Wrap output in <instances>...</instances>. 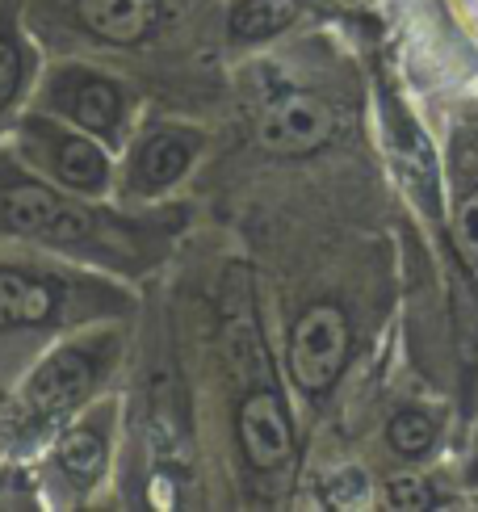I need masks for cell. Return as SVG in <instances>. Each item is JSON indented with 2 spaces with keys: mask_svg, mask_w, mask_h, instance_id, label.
<instances>
[{
  "mask_svg": "<svg viewBox=\"0 0 478 512\" xmlns=\"http://www.w3.org/2000/svg\"><path fill=\"white\" fill-rule=\"evenodd\" d=\"M59 307H63V290L47 273L0 265V332L42 328L59 315Z\"/></svg>",
  "mask_w": 478,
  "mask_h": 512,
  "instance_id": "obj_9",
  "label": "cell"
},
{
  "mask_svg": "<svg viewBox=\"0 0 478 512\" xmlns=\"http://www.w3.org/2000/svg\"><path fill=\"white\" fill-rule=\"evenodd\" d=\"M21 72H26V63H21V47H17V34L9 26H0V110L17 97L21 89Z\"/></svg>",
  "mask_w": 478,
  "mask_h": 512,
  "instance_id": "obj_14",
  "label": "cell"
},
{
  "mask_svg": "<svg viewBox=\"0 0 478 512\" xmlns=\"http://www.w3.org/2000/svg\"><path fill=\"white\" fill-rule=\"evenodd\" d=\"M298 17V0H239L227 17L235 42H265Z\"/></svg>",
  "mask_w": 478,
  "mask_h": 512,
  "instance_id": "obj_12",
  "label": "cell"
},
{
  "mask_svg": "<svg viewBox=\"0 0 478 512\" xmlns=\"http://www.w3.org/2000/svg\"><path fill=\"white\" fill-rule=\"evenodd\" d=\"M76 17L84 30L105 42H139L151 30V5L147 0H76Z\"/></svg>",
  "mask_w": 478,
  "mask_h": 512,
  "instance_id": "obj_11",
  "label": "cell"
},
{
  "mask_svg": "<svg viewBox=\"0 0 478 512\" xmlns=\"http://www.w3.org/2000/svg\"><path fill=\"white\" fill-rule=\"evenodd\" d=\"M458 244H462V252H466L470 269L478 273V194L466 198L462 210H458Z\"/></svg>",
  "mask_w": 478,
  "mask_h": 512,
  "instance_id": "obj_16",
  "label": "cell"
},
{
  "mask_svg": "<svg viewBox=\"0 0 478 512\" xmlns=\"http://www.w3.org/2000/svg\"><path fill=\"white\" fill-rule=\"evenodd\" d=\"M21 152L30 156V164L38 168L51 185L68 189L80 198H97L110 189V156L97 143V135L80 131V126L63 122L55 114H30L21 122Z\"/></svg>",
  "mask_w": 478,
  "mask_h": 512,
  "instance_id": "obj_1",
  "label": "cell"
},
{
  "mask_svg": "<svg viewBox=\"0 0 478 512\" xmlns=\"http://www.w3.org/2000/svg\"><path fill=\"white\" fill-rule=\"evenodd\" d=\"M470 483H474V487H478V462H474V466H470Z\"/></svg>",
  "mask_w": 478,
  "mask_h": 512,
  "instance_id": "obj_17",
  "label": "cell"
},
{
  "mask_svg": "<svg viewBox=\"0 0 478 512\" xmlns=\"http://www.w3.org/2000/svg\"><path fill=\"white\" fill-rule=\"evenodd\" d=\"M202 152V135L198 131H185V126H156L147 131L130 156V189L139 198H160L164 189L177 185L193 160Z\"/></svg>",
  "mask_w": 478,
  "mask_h": 512,
  "instance_id": "obj_8",
  "label": "cell"
},
{
  "mask_svg": "<svg viewBox=\"0 0 478 512\" xmlns=\"http://www.w3.org/2000/svg\"><path fill=\"white\" fill-rule=\"evenodd\" d=\"M105 345H110V340H76V345H63L42 361L26 378V391H21V403H17L21 429H42V424L59 420L63 412H72L76 403L89 395L105 357H110Z\"/></svg>",
  "mask_w": 478,
  "mask_h": 512,
  "instance_id": "obj_3",
  "label": "cell"
},
{
  "mask_svg": "<svg viewBox=\"0 0 478 512\" xmlns=\"http://www.w3.org/2000/svg\"><path fill=\"white\" fill-rule=\"evenodd\" d=\"M349 315L336 303H311L294 319L290 328V345H286V361H290V378L298 382V391L307 395H323L336 387V378L344 374V361H349Z\"/></svg>",
  "mask_w": 478,
  "mask_h": 512,
  "instance_id": "obj_4",
  "label": "cell"
},
{
  "mask_svg": "<svg viewBox=\"0 0 478 512\" xmlns=\"http://www.w3.org/2000/svg\"><path fill=\"white\" fill-rule=\"evenodd\" d=\"M0 223L21 240H42L51 248H93L101 244V215L47 185L21 181L0 194Z\"/></svg>",
  "mask_w": 478,
  "mask_h": 512,
  "instance_id": "obj_2",
  "label": "cell"
},
{
  "mask_svg": "<svg viewBox=\"0 0 478 512\" xmlns=\"http://www.w3.org/2000/svg\"><path fill=\"white\" fill-rule=\"evenodd\" d=\"M235 433H239V450H244L252 471H265V475L281 471L294 454V424L286 412V399L273 387H260L239 403Z\"/></svg>",
  "mask_w": 478,
  "mask_h": 512,
  "instance_id": "obj_7",
  "label": "cell"
},
{
  "mask_svg": "<svg viewBox=\"0 0 478 512\" xmlns=\"http://www.w3.org/2000/svg\"><path fill=\"white\" fill-rule=\"evenodd\" d=\"M42 110L97 139H114L126 114V93L118 80L72 63V68H55L47 76V84H42Z\"/></svg>",
  "mask_w": 478,
  "mask_h": 512,
  "instance_id": "obj_5",
  "label": "cell"
},
{
  "mask_svg": "<svg viewBox=\"0 0 478 512\" xmlns=\"http://www.w3.org/2000/svg\"><path fill=\"white\" fill-rule=\"evenodd\" d=\"M110 458V416H89L72 424L55 445V466L76 487H93Z\"/></svg>",
  "mask_w": 478,
  "mask_h": 512,
  "instance_id": "obj_10",
  "label": "cell"
},
{
  "mask_svg": "<svg viewBox=\"0 0 478 512\" xmlns=\"http://www.w3.org/2000/svg\"><path fill=\"white\" fill-rule=\"evenodd\" d=\"M386 504L399 512H424L437 504V492H432L428 479H395L386 487Z\"/></svg>",
  "mask_w": 478,
  "mask_h": 512,
  "instance_id": "obj_15",
  "label": "cell"
},
{
  "mask_svg": "<svg viewBox=\"0 0 478 512\" xmlns=\"http://www.w3.org/2000/svg\"><path fill=\"white\" fill-rule=\"evenodd\" d=\"M386 441L399 458H424L432 450V441H437V420L420 408H403L386 424Z\"/></svg>",
  "mask_w": 478,
  "mask_h": 512,
  "instance_id": "obj_13",
  "label": "cell"
},
{
  "mask_svg": "<svg viewBox=\"0 0 478 512\" xmlns=\"http://www.w3.org/2000/svg\"><path fill=\"white\" fill-rule=\"evenodd\" d=\"M336 135V114L328 101L311 93H286L256 122V143L269 156H311Z\"/></svg>",
  "mask_w": 478,
  "mask_h": 512,
  "instance_id": "obj_6",
  "label": "cell"
}]
</instances>
